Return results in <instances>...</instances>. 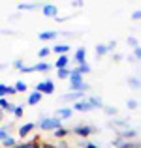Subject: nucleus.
Listing matches in <instances>:
<instances>
[{"label": "nucleus", "instance_id": "obj_9", "mask_svg": "<svg viewBox=\"0 0 141 148\" xmlns=\"http://www.w3.org/2000/svg\"><path fill=\"white\" fill-rule=\"evenodd\" d=\"M72 109H73V111H79V112H91V111H94V107L88 103V99H81V101H77V103H73Z\"/></svg>", "mask_w": 141, "mask_h": 148}, {"label": "nucleus", "instance_id": "obj_15", "mask_svg": "<svg viewBox=\"0 0 141 148\" xmlns=\"http://www.w3.org/2000/svg\"><path fill=\"white\" fill-rule=\"evenodd\" d=\"M70 135H72V127H70V130H68V127H60V130H57L53 133V137L58 139V141H66Z\"/></svg>", "mask_w": 141, "mask_h": 148}, {"label": "nucleus", "instance_id": "obj_2", "mask_svg": "<svg viewBox=\"0 0 141 148\" xmlns=\"http://www.w3.org/2000/svg\"><path fill=\"white\" fill-rule=\"evenodd\" d=\"M96 133H100V130H98L96 126H88V124H77V126L72 127V135L83 139V141H87V137L96 135Z\"/></svg>", "mask_w": 141, "mask_h": 148}, {"label": "nucleus", "instance_id": "obj_41", "mask_svg": "<svg viewBox=\"0 0 141 148\" xmlns=\"http://www.w3.org/2000/svg\"><path fill=\"white\" fill-rule=\"evenodd\" d=\"M111 56H113V60H115V62H120V60H122V58H124L122 54H119V53H113Z\"/></svg>", "mask_w": 141, "mask_h": 148}, {"label": "nucleus", "instance_id": "obj_24", "mask_svg": "<svg viewBox=\"0 0 141 148\" xmlns=\"http://www.w3.org/2000/svg\"><path fill=\"white\" fill-rule=\"evenodd\" d=\"M94 51H96V60H100V58H104L105 54L109 53L107 45H104V43H98V45H96V49H94Z\"/></svg>", "mask_w": 141, "mask_h": 148}, {"label": "nucleus", "instance_id": "obj_33", "mask_svg": "<svg viewBox=\"0 0 141 148\" xmlns=\"http://www.w3.org/2000/svg\"><path fill=\"white\" fill-rule=\"evenodd\" d=\"M23 114H25V105H17V109L13 112V118H21Z\"/></svg>", "mask_w": 141, "mask_h": 148}, {"label": "nucleus", "instance_id": "obj_25", "mask_svg": "<svg viewBox=\"0 0 141 148\" xmlns=\"http://www.w3.org/2000/svg\"><path fill=\"white\" fill-rule=\"evenodd\" d=\"M83 75H81L79 71H75V69H72V77H70V84H83Z\"/></svg>", "mask_w": 141, "mask_h": 148}, {"label": "nucleus", "instance_id": "obj_16", "mask_svg": "<svg viewBox=\"0 0 141 148\" xmlns=\"http://www.w3.org/2000/svg\"><path fill=\"white\" fill-rule=\"evenodd\" d=\"M51 49H53V53L58 54V56H60V54H68L70 53V43H55Z\"/></svg>", "mask_w": 141, "mask_h": 148}, {"label": "nucleus", "instance_id": "obj_27", "mask_svg": "<svg viewBox=\"0 0 141 148\" xmlns=\"http://www.w3.org/2000/svg\"><path fill=\"white\" fill-rule=\"evenodd\" d=\"M15 90H17V94H25V92L28 90V86H26L25 81H17V83H15Z\"/></svg>", "mask_w": 141, "mask_h": 148}, {"label": "nucleus", "instance_id": "obj_11", "mask_svg": "<svg viewBox=\"0 0 141 148\" xmlns=\"http://www.w3.org/2000/svg\"><path fill=\"white\" fill-rule=\"evenodd\" d=\"M73 62H75L77 66L87 64V49H85V47H79V49H77L75 54H73Z\"/></svg>", "mask_w": 141, "mask_h": 148}, {"label": "nucleus", "instance_id": "obj_21", "mask_svg": "<svg viewBox=\"0 0 141 148\" xmlns=\"http://www.w3.org/2000/svg\"><path fill=\"white\" fill-rule=\"evenodd\" d=\"M109 127H113V130H117V127H128V120L126 118H113L111 122H109Z\"/></svg>", "mask_w": 141, "mask_h": 148}, {"label": "nucleus", "instance_id": "obj_22", "mask_svg": "<svg viewBox=\"0 0 141 148\" xmlns=\"http://www.w3.org/2000/svg\"><path fill=\"white\" fill-rule=\"evenodd\" d=\"M126 84H128V88H132V90H139L141 88V79L139 77H128Z\"/></svg>", "mask_w": 141, "mask_h": 148}, {"label": "nucleus", "instance_id": "obj_5", "mask_svg": "<svg viewBox=\"0 0 141 148\" xmlns=\"http://www.w3.org/2000/svg\"><path fill=\"white\" fill-rule=\"evenodd\" d=\"M111 146L113 148H141V141H124L120 137H115L111 141Z\"/></svg>", "mask_w": 141, "mask_h": 148}, {"label": "nucleus", "instance_id": "obj_19", "mask_svg": "<svg viewBox=\"0 0 141 148\" xmlns=\"http://www.w3.org/2000/svg\"><path fill=\"white\" fill-rule=\"evenodd\" d=\"M88 90H91V84H88V83H83V84H70V86H68V92H85V94H87Z\"/></svg>", "mask_w": 141, "mask_h": 148}, {"label": "nucleus", "instance_id": "obj_20", "mask_svg": "<svg viewBox=\"0 0 141 148\" xmlns=\"http://www.w3.org/2000/svg\"><path fill=\"white\" fill-rule=\"evenodd\" d=\"M51 68H53V66H51L49 62H45V60H40V62L34 64V71H41V73H47Z\"/></svg>", "mask_w": 141, "mask_h": 148}, {"label": "nucleus", "instance_id": "obj_31", "mask_svg": "<svg viewBox=\"0 0 141 148\" xmlns=\"http://www.w3.org/2000/svg\"><path fill=\"white\" fill-rule=\"evenodd\" d=\"M51 53H53V49H51V47H41L40 51H38V58H41V60H44L47 54H51Z\"/></svg>", "mask_w": 141, "mask_h": 148}, {"label": "nucleus", "instance_id": "obj_10", "mask_svg": "<svg viewBox=\"0 0 141 148\" xmlns=\"http://www.w3.org/2000/svg\"><path fill=\"white\" fill-rule=\"evenodd\" d=\"M41 13H44L45 17L57 19V17H58V8L55 6V4H44V8H41Z\"/></svg>", "mask_w": 141, "mask_h": 148}, {"label": "nucleus", "instance_id": "obj_4", "mask_svg": "<svg viewBox=\"0 0 141 148\" xmlns=\"http://www.w3.org/2000/svg\"><path fill=\"white\" fill-rule=\"evenodd\" d=\"M34 90L40 92L44 96H51L55 92V84H53V79H45V81H40V83L34 84Z\"/></svg>", "mask_w": 141, "mask_h": 148}, {"label": "nucleus", "instance_id": "obj_17", "mask_svg": "<svg viewBox=\"0 0 141 148\" xmlns=\"http://www.w3.org/2000/svg\"><path fill=\"white\" fill-rule=\"evenodd\" d=\"M41 98H44V94H40V92L32 90V92H30V96H28V99H26V105L34 107V105H38V103L41 101Z\"/></svg>", "mask_w": 141, "mask_h": 148}, {"label": "nucleus", "instance_id": "obj_28", "mask_svg": "<svg viewBox=\"0 0 141 148\" xmlns=\"http://www.w3.org/2000/svg\"><path fill=\"white\" fill-rule=\"evenodd\" d=\"M75 71H79L81 75H87V73H91L92 69H91V64L87 62V64H81V66H77V68H75Z\"/></svg>", "mask_w": 141, "mask_h": 148}, {"label": "nucleus", "instance_id": "obj_3", "mask_svg": "<svg viewBox=\"0 0 141 148\" xmlns=\"http://www.w3.org/2000/svg\"><path fill=\"white\" fill-rule=\"evenodd\" d=\"M115 137H120L124 141H138L139 130L138 127H124V130H115Z\"/></svg>", "mask_w": 141, "mask_h": 148}, {"label": "nucleus", "instance_id": "obj_1", "mask_svg": "<svg viewBox=\"0 0 141 148\" xmlns=\"http://www.w3.org/2000/svg\"><path fill=\"white\" fill-rule=\"evenodd\" d=\"M36 126H38V130H41V131H51V133H55L57 130L64 127V126H62V120L58 118L57 114L47 116V112H41V114H40Z\"/></svg>", "mask_w": 141, "mask_h": 148}, {"label": "nucleus", "instance_id": "obj_42", "mask_svg": "<svg viewBox=\"0 0 141 148\" xmlns=\"http://www.w3.org/2000/svg\"><path fill=\"white\" fill-rule=\"evenodd\" d=\"M72 6H73V8H83V6H85V2H81V0H73Z\"/></svg>", "mask_w": 141, "mask_h": 148}, {"label": "nucleus", "instance_id": "obj_34", "mask_svg": "<svg viewBox=\"0 0 141 148\" xmlns=\"http://www.w3.org/2000/svg\"><path fill=\"white\" fill-rule=\"evenodd\" d=\"M8 88H10V84H0V98H8Z\"/></svg>", "mask_w": 141, "mask_h": 148}, {"label": "nucleus", "instance_id": "obj_37", "mask_svg": "<svg viewBox=\"0 0 141 148\" xmlns=\"http://www.w3.org/2000/svg\"><path fill=\"white\" fill-rule=\"evenodd\" d=\"M13 68H15V69H19V71H21V69L25 68V64H23V60H15V62H13Z\"/></svg>", "mask_w": 141, "mask_h": 148}, {"label": "nucleus", "instance_id": "obj_29", "mask_svg": "<svg viewBox=\"0 0 141 148\" xmlns=\"http://www.w3.org/2000/svg\"><path fill=\"white\" fill-rule=\"evenodd\" d=\"M57 77L58 79H68L70 81V77H72V69H60V71H57Z\"/></svg>", "mask_w": 141, "mask_h": 148}, {"label": "nucleus", "instance_id": "obj_6", "mask_svg": "<svg viewBox=\"0 0 141 148\" xmlns=\"http://www.w3.org/2000/svg\"><path fill=\"white\" fill-rule=\"evenodd\" d=\"M36 127H38L36 122H25V124H21V126L17 127V135H19L21 139H26L34 130H36Z\"/></svg>", "mask_w": 141, "mask_h": 148}, {"label": "nucleus", "instance_id": "obj_32", "mask_svg": "<svg viewBox=\"0 0 141 148\" xmlns=\"http://www.w3.org/2000/svg\"><path fill=\"white\" fill-rule=\"evenodd\" d=\"M126 107L130 109V111H135V109L139 107V101L138 99H126Z\"/></svg>", "mask_w": 141, "mask_h": 148}, {"label": "nucleus", "instance_id": "obj_8", "mask_svg": "<svg viewBox=\"0 0 141 148\" xmlns=\"http://www.w3.org/2000/svg\"><path fill=\"white\" fill-rule=\"evenodd\" d=\"M68 66H70V58H68V54H60V56H58L57 60L53 62V68L57 69V71H60V69H68Z\"/></svg>", "mask_w": 141, "mask_h": 148}, {"label": "nucleus", "instance_id": "obj_7", "mask_svg": "<svg viewBox=\"0 0 141 148\" xmlns=\"http://www.w3.org/2000/svg\"><path fill=\"white\" fill-rule=\"evenodd\" d=\"M62 101H73V103H77V101L81 99H87V94L85 92H66V94L60 96Z\"/></svg>", "mask_w": 141, "mask_h": 148}, {"label": "nucleus", "instance_id": "obj_39", "mask_svg": "<svg viewBox=\"0 0 141 148\" xmlns=\"http://www.w3.org/2000/svg\"><path fill=\"white\" fill-rule=\"evenodd\" d=\"M17 94V90H15V84H10V88H8V96H15Z\"/></svg>", "mask_w": 141, "mask_h": 148}, {"label": "nucleus", "instance_id": "obj_23", "mask_svg": "<svg viewBox=\"0 0 141 148\" xmlns=\"http://www.w3.org/2000/svg\"><path fill=\"white\" fill-rule=\"evenodd\" d=\"M17 10H21V11H34V10H38V4H34V2H19Z\"/></svg>", "mask_w": 141, "mask_h": 148}, {"label": "nucleus", "instance_id": "obj_14", "mask_svg": "<svg viewBox=\"0 0 141 148\" xmlns=\"http://www.w3.org/2000/svg\"><path fill=\"white\" fill-rule=\"evenodd\" d=\"M57 38H58L57 30H44V32L38 34V40L40 41H49V40H57Z\"/></svg>", "mask_w": 141, "mask_h": 148}, {"label": "nucleus", "instance_id": "obj_43", "mask_svg": "<svg viewBox=\"0 0 141 148\" xmlns=\"http://www.w3.org/2000/svg\"><path fill=\"white\" fill-rule=\"evenodd\" d=\"M85 148H100V145H96V143H91V141H87V145H85Z\"/></svg>", "mask_w": 141, "mask_h": 148}, {"label": "nucleus", "instance_id": "obj_40", "mask_svg": "<svg viewBox=\"0 0 141 148\" xmlns=\"http://www.w3.org/2000/svg\"><path fill=\"white\" fill-rule=\"evenodd\" d=\"M134 58H135V60H139V62H141V47H138V49L134 51Z\"/></svg>", "mask_w": 141, "mask_h": 148}, {"label": "nucleus", "instance_id": "obj_44", "mask_svg": "<svg viewBox=\"0 0 141 148\" xmlns=\"http://www.w3.org/2000/svg\"><path fill=\"white\" fill-rule=\"evenodd\" d=\"M64 21H68V17H57V23H64Z\"/></svg>", "mask_w": 141, "mask_h": 148}, {"label": "nucleus", "instance_id": "obj_30", "mask_svg": "<svg viewBox=\"0 0 141 148\" xmlns=\"http://www.w3.org/2000/svg\"><path fill=\"white\" fill-rule=\"evenodd\" d=\"M126 43H128V47H132L134 51L138 49V47H141V45H139V41H138V38H134V36H128Z\"/></svg>", "mask_w": 141, "mask_h": 148}, {"label": "nucleus", "instance_id": "obj_12", "mask_svg": "<svg viewBox=\"0 0 141 148\" xmlns=\"http://www.w3.org/2000/svg\"><path fill=\"white\" fill-rule=\"evenodd\" d=\"M55 114L58 116V118L64 122V120H68V118H72V114H73V109L72 107H60V109H57L55 111Z\"/></svg>", "mask_w": 141, "mask_h": 148}, {"label": "nucleus", "instance_id": "obj_38", "mask_svg": "<svg viewBox=\"0 0 141 148\" xmlns=\"http://www.w3.org/2000/svg\"><path fill=\"white\" fill-rule=\"evenodd\" d=\"M21 73H34V66H25L21 69Z\"/></svg>", "mask_w": 141, "mask_h": 148}, {"label": "nucleus", "instance_id": "obj_18", "mask_svg": "<svg viewBox=\"0 0 141 148\" xmlns=\"http://www.w3.org/2000/svg\"><path fill=\"white\" fill-rule=\"evenodd\" d=\"M87 99H88V103H91L94 109H102V111H104L105 103H104V99H102V96H88Z\"/></svg>", "mask_w": 141, "mask_h": 148}, {"label": "nucleus", "instance_id": "obj_26", "mask_svg": "<svg viewBox=\"0 0 141 148\" xmlns=\"http://www.w3.org/2000/svg\"><path fill=\"white\" fill-rule=\"evenodd\" d=\"M104 112H105L107 116H113V118H117V114H119V109L113 107V105H105V107H104Z\"/></svg>", "mask_w": 141, "mask_h": 148}, {"label": "nucleus", "instance_id": "obj_35", "mask_svg": "<svg viewBox=\"0 0 141 148\" xmlns=\"http://www.w3.org/2000/svg\"><path fill=\"white\" fill-rule=\"evenodd\" d=\"M130 19L132 21H141V10H134L130 13Z\"/></svg>", "mask_w": 141, "mask_h": 148}, {"label": "nucleus", "instance_id": "obj_36", "mask_svg": "<svg viewBox=\"0 0 141 148\" xmlns=\"http://www.w3.org/2000/svg\"><path fill=\"white\" fill-rule=\"evenodd\" d=\"M105 45H107V49H109V51H115V49H117V40H111V41H107Z\"/></svg>", "mask_w": 141, "mask_h": 148}, {"label": "nucleus", "instance_id": "obj_13", "mask_svg": "<svg viewBox=\"0 0 141 148\" xmlns=\"http://www.w3.org/2000/svg\"><path fill=\"white\" fill-rule=\"evenodd\" d=\"M0 107H2V112H10V114H13L15 109H17V105H13L8 98H0Z\"/></svg>", "mask_w": 141, "mask_h": 148}]
</instances>
